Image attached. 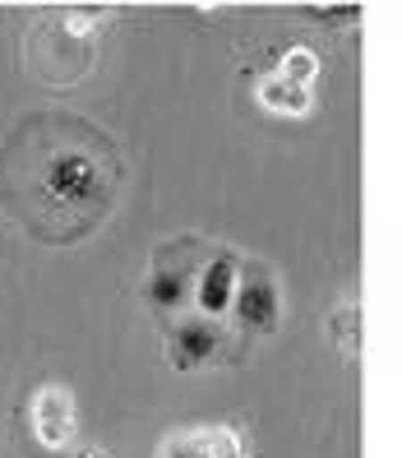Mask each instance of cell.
Masks as SVG:
<instances>
[{
	"label": "cell",
	"instance_id": "7a4b0ae2",
	"mask_svg": "<svg viewBox=\"0 0 402 458\" xmlns=\"http://www.w3.org/2000/svg\"><path fill=\"white\" fill-rule=\"evenodd\" d=\"M213 246L204 236H167L157 241V250L148 255L144 274V301L163 315V325L185 310H195V283L204 274Z\"/></svg>",
	"mask_w": 402,
	"mask_h": 458
},
{
	"label": "cell",
	"instance_id": "8992f818",
	"mask_svg": "<svg viewBox=\"0 0 402 458\" xmlns=\"http://www.w3.org/2000/svg\"><path fill=\"white\" fill-rule=\"evenodd\" d=\"M240 259H246V255L213 246L204 274H199V283H195V310H199V315H208V319H231L236 287H240Z\"/></svg>",
	"mask_w": 402,
	"mask_h": 458
},
{
	"label": "cell",
	"instance_id": "5b68a950",
	"mask_svg": "<svg viewBox=\"0 0 402 458\" xmlns=\"http://www.w3.org/2000/svg\"><path fill=\"white\" fill-rule=\"evenodd\" d=\"M51 61H65L70 84L88 74V65H93V42H88V23H84V19L46 23V29L33 33V74L46 79Z\"/></svg>",
	"mask_w": 402,
	"mask_h": 458
},
{
	"label": "cell",
	"instance_id": "277c9868",
	"mask_svg": "<svg viewBox=\"0 0 402 458\" xmlns=\"http://www.w3.org/2000/svg\"><path fill=\"white\" fill-rule=\"evenodd\" d=\"M163 352H167L172 370H180V375L208 370L231 352V325L227 319H208L199 310H185L163 325Z\"/></svg>",
	"mask_w": 402,
	"mask_h": 458
},
{
	"label": "cell",
	"instance_id": "6da1fadb",
	"mask_svg": "<svg viewBox=\"0 0 402 458\" xmlns=\"http://www.w3.org/2000/svg\"><path fill=\"white\" fill-rule=\"evenodd\" d=\"M116 191L121 153L84 116H23L0 148V204L46 246H70L97 232Z\"/></svg>",
	"mask_w": 402,
	"mask_h": 458
},
{
	"label": "cell",
	"instance_id": "9c48e42d",
	"mask_svg": "<svg viewBox=\"0 0 402 458\" xmlns=\"http://www.w3.org/2000/svg\"><path fill=\"white\" fill-rule=\"evenodd\" d=\"M278 74L287 79V84H297V89H314V79H319V56H314L310 47H287L282 61H278Z\"/></svg>",
	"mask_w": 402,
	"mask_h": 458
},
{
	"label": "cell",
	"instance_id": "ba28073f",
	"mask_svg": "<svg viewBox=\"0 0 402 458\" xmlns=\"http://www.w3.org/2000/svg\"><path fill=\"white\" fill-rule=\"evenodd\" d=\"M259 106H268V112H278V116H306L310 112V89L287 84V79L273 70V74L259 79Z\"/></svg>",
	"mask_w": 402,
	"mask_h": 458
},
{
	"label": "cell",
	"instance_id": "3957f363",
	"mask_svg": "<svg viewBox=\"0 0 402 458\" xmlns=\"http://www.w3.org/2000/svg\"><path fill=\"white\" fill-rule=\"evenodd\" d=\"M227 325H231V334H240V347L278 334V325H282V287H278L268 264L240 259V287H236V306H231Z\"/></svg>",
	"mask_w": 402,
	"mask_h": 458
},
{
	"label": "cell",
	"instance_id": "52a82bcc",
	"mask_svg": "<svg viewBox=\"0 0 402 458\" xmlns=\"http://www.w3.org/2000/svg\"><path fill=\"white\" fill-rule=\"evenodd\" d=\"M33 421H38V440L51 445V449H61L70 440V430H74V403H70V394L65 389H38Z\"/></svg>",
	"mask_w": 402,
	"mask_h": 458
}]
</instances>
